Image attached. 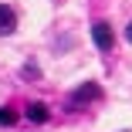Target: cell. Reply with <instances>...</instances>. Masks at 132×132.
I'll return each mask as SVG.
<instances>
[{
	"label": "cell",
	"instance_id": "obj_1",
	"mask_svg": "<svg viewBox=\"0 0 132 132\" xmlns=\"http://www.w3.org/2000/svg\"><path fill=\"white\" fill-rule=\"evenodd\" d=\"M98 98H102V88H98L95 81H85L81 88H75V92L68 95V109H81V105L98 102Z\"/></svg>",
	"mask_w": 132,
	"mask_h": 132
},
{
	"label": "cell",
	"instance_id": "obj_2",
	"mask_svg": "<svg viewBox=\"0 0 132 132\" xmlns=\"http://www.w3.org/2000/svg\"><path fill=\"white\" fill-rule=\"evenodd\" d=\"M92 41H95V47H98V51H105V54H109V51L115 47L112 24H109V20H95V24H92Z\"/></svg>",
	"mask_w": 132,
	"mask_h": 132
},
{
	"label": "cell",
	"instance_id": "obj_3",
	"mask_svg": "<svg viewBox=\"0 0 132 132\" xmlns=\"http://www.w3.org/2000/svg\"><path fill=\"white\" fill-rule=\"evenodd\" d=\"M17 31V14L10 10V7H4V4H0V34H14Z\"/></svg>",
	"mask_w": 132,
	"mask_h": 132
},
{
	"label": "cell",
	"instance_id": "obj_4",
	"mask_svg": "<svg viewBox=\"0 0 132 132\" xmlns=\"http://www.w3.org/2000/svg\"><path fill=\"white\" fill-rule=\"evenodd\" d=\"M27 119H31V122H47L51 112H47L44 102H31V105H27Z\"/></svg>",
	"mask_w": 132,
	"mask_h": 132
},
{
	"label": "cell",
	"instance_id": "obj_5",
	"mask_svg": "<svg viewBox=\"0 0 132 132\" xmlns=\"http://www.w3.org/2000/svg\"><path fill=\"white\" fill-rule=\"evenodd\" d=\"M17 122V112H10V109H0V125H14Z\"/></svg>",
	"mask_w": 132,
	"mask_h": 132
},
{
	"label": "cell",
	"instance_id": "obj_6",
	"mask_svg": "<svg viewBox=\"0 0 132 132\" xmlns=\"http://www.w3.org/2000/svg\"><path fill=\"white\" fill-rule=\"evenodd\" d=\"M125 37H129V44H132V24H129V27H125Z\"/></svg>",
	"mask_w": 132,
	"mask_h": 132
}]
</instances>
